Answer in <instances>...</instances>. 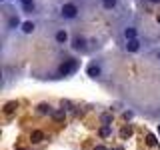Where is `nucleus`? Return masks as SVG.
<instances>
[{
    "mask_svg": "<svg viewBox=\"0 0 160 150\" xmlns=\"http://www.w3.org/2000/svg\"><path fill=\"white\" fill-rule=\"evenodd\" d=\"M58 14H60V18H62V20H76L80 16L78 2H64L62 6H60Z\"/></svg>",
    "mask_w": 160,
    "mask_h": 150,
    "instance_id": "obj_1",
    "label": "nucleus"
},
{
    "mask_svg": "<svg viewBox=\"0 0 160 150\" xmlns=\"http://www.w3.org/2000/svg\"><path fill=\"white\" fill-rule=\"evenodd\" d=\"M78 70V60L76 58H64L62 62H60L58 66V76H70V74H74Z\"/></svg>",
    "mask_w": 160,
    "mask_h": 150,
    "instance_id": "obj_2",
    "label": "nucleus"
},
{
    "mask_svg": "<svg viewBox=\"0 0 160 150\" xmlns=\"http://www.w3.org/2000/svg\"><path fill=\"white\" fill-rule=\"evenodd\" d=\"M70 48H72L74 52H80V54L88 52V40H86V36H82V34H76V36L70 40Z\"/></svg>",
    "mask_w": 160,
    "mask_h": 150,
    "instance_id": "obj_3",
    "label": "nucleus"
},
{
    "mask_svg": "<svg viewBox=\"0 0 160 150\" xmlns=\"http://www.w3.org/2000/svg\"><path fill=\"white\" fill-rule=\"evenodd\" d=\"M86 74L90 78H94V80L100 78V76H102V64H100L98 60H92V62L88 64V68H86Z\"/></svg>",
    "mask_w": 160,
    "mask_h": 150,
    "instance_id": "obj_4",
    "label": "nucleus"
},
{
    "mask_svg": "<svg viewBox=\"0 0 160 150\" xmlns=\"http://www.w3.org/2000/svg\"><path fill=\"white\" fill-rule=\"evenodd\" d=\"M68 40H70V36H68V30L66 28H58L56 32H54V42L60 44V46L68 44Z\"/></svg>",
    "mask_w": 160,
    "mask_h": 150,
    "instance_id": "obj_5",
    "label": "nucleus"
},
{
    "mask_svg": "<svg viewBox=\"0 0 160 150\" xmlns=\"http://www.w3.org/2000/svg\"><path fill=\"white\" fill-rule=\"evenodd\" d=\"M140 48H142V42H140V38H134V40H128V42H124V50L130 54H136L140 52Z\"/></svg>",
    "mask_w": 160,
    "mask_h": 150,
    "instance_id": "obj_6",
    "label": "nucleus"
},
{
    "mask_svg": "<svg viewBox=\"0 0 160 150\" xmlns=\"http://www.w3.org/2000/svg\"><path fill=\"white\" fill-rule=\"evenodd\" d=\"M122 36H124V40H134V38H138V28L136 26H124L122 28Z\"/></svg>",
    "mask_w": 160,
    "mask_h": 150,
    "instance_id": "obj_7",
    "label": "nucleus"
},
{
    "mask_svg": "<svg viewBox=\"0 0 160 150\" xmlns=\"http://www.w3.org/2000/svg\"><path fill=\"white\" fill-rule=\"evenodd\" d=\"M18 26H22L20 16H18V14H10V18H8V22H6V28L8 30H16Z\"/></svg>",
    "mask_w": 160,
    "mask_h": 150,
    "instance_id": "obj_8",
    "label": "nucleus"
},
{
    "mask_svg": "<svg viewBox=\"0 0 160 150\" xmlns=\"http://www.w3.org/2000/svg\"><path fill=\"white\" fill-rule=\"evenodd\" d=\"M24 34H34L36 32V22L34 20H26V22H22V26H20Z\"/></svg>",
    "mask_w": 160,
    "mask_h": 150,
    "instance_id": "obj_9",
    "label": "nucleus"
},
{
    "mask_svg": "<svg viewBox=\"0 0 160 150\" xmlns=\"http://www.w3.org/2000/svg\"><path fill=\"white\" fill-rule=\"evenodd\" d=\"M20 6H22V10L26 14H30V12L36 10V2H34V0H20Z\"/></svg>",
    "mask_w": 160,
    "mask_h": 150,
    "instance_id": "obj_10",
    "label": "nucleus"
},
{
    "mask_svg": "<svg viewBox=\"0 0 160 150\" xmlns=\"http://www.w3.org/2000/svg\"><path fill=\"white\" fill-rule=\"evenodd\" d=\"M52 112H54V110H52L50 104H46V102L38 104V114H52Z\"/></svg>",
    "mask_w": 160,
    "mask_h": 150,
    "instance_id": "obj_11",
    "label": "nucleus"
},
{
    "mask_svg": "<svg viewBox=\"0 0 160 150\" xmlns=\"http://www.w3.org/2000/svg\"><path fill=\"white\" fill-rule=\"evenodd\" d=\"M118 6V0H102V8L104 10H114Z\"/></svg>",
    "mask_w": 160,
    "mask_h": 150,
    "instance_id": "obj_12",
    "label": "nucleus"
},
{
    "mask_svg": "<svg viewBox=\"0 0 160 150\" xmlns=\"http://www.w3.org/2000/svg\"><path fill=\"white\" fill-rule=\"evenodd\" d=\"M42 138H44V134L40 130H34L32 132V142H42Z\"/></svg>",
    "mask_w": 160,
    "mask_h": 150,
    "instance_id": "obj_13",
    "label": "nucleus"
},
{
    "mask_svg": "<svg viewBox=\"0 0 160 150\" xmlns=\"http://www.w3.org/2000/svg\"><path fill=\"white\" fill-rule=\"evenodd\" d=\"M16 108H18V104H16V102H8V104H6V108H4V112H6V114H12Z\"/></svg>",
    "mask_w": 160,
    "mask_h": 150,
    "instance_id": "obj_14",
    "label": "nucleus"
},
{
    "mask_svg": "<svg viewBox=\"0 0 160 150\" xmlns=\"http://www.w3.org/2000/svg\"><path fill=\"white\" fill-rule=\"evenodd\" d=\"M108 134H110V126H108V124H104V126L100 128V136H108Z\"/></svg>",
    "mask_w": 160,
    "mask_h": 150,
    "instance_id": "obj_15",
    "label": "nucleus"
},
{
    "mask_svg": "<svg viewBox=\"0 0 160 150\" xmlns=\"http://www.w3.org/2000/svg\"><path fill=\"white\" fill-rule=\"evenodd\" d=\"M102 124H108V122H112V114H102Z\"/></svg>",
    "mask_w": 160,
    "mask_h": 150,
    "instance_id": "obj_16",
    "label": "nucleus"
},
{
    "mask_svg": "<svg viewBox=\"0 0 160 150\" xmlns=\"http://www.w3.org/2000/svg\"><path fill=\"white\" fill-rule=\"evenodd\" d=\"M64 116H66V112H64V110H58V112H54V118H56V120H62Z\"/></svg>",
    "mask_w": 160,
    "mask_h": 150,
    "instance_id": "obj_17",
    "label": "nucleus"
},
{
    "mask_svg": "<svg viewBox=\"0 0 160 150\" xmlns=\"http://www.w3.org/2000/svg\"><path fill=\"white\" fill-rule=\"evenodd\" d=\"M146 140H148V144H150V146H154V144H156V138H154L152 134H148V138H146Z\"/></svg>",
    "mask_w": 160,
    "mask_h": 150,
    "instance_id": "obj_18",
    "label": "nucleus"
},
{
    "mask_svg": "<svg viewBox=\"0 0 160 150\" xmlns=\"http://www.w3.org/2000/svg\"><path fill=\"white\" fill-rule=\"evenodd\" d=\"M150 4H160V0H148Z\"/></svg>",
    "mask_w": 160,
    "mask_h": 150,
    "instance_id": "obj_19",
    "label": "nucleus"
},
{
    "mask_svg": "<svg viewBox=\"0 0 160 150\" xmlns=\"http://www.w3.org/2000/svg\"><path fill=\"white\" fill-rule=\"evenodd\" d=\"M94 150H106V148H104V146H100V144H98V146L94 148Z\"/></svg>",
    "mask_w": 160,
    "mask_h": 150,
    "instance_id": "obj_20",
    "label": "nucleus"
},
{
    "mask_svg": "<svg viewBox=\"0 0 160 150\" xmlns=\"http://www.w3.org/2000/svg\"><path fill=\"white\" fill-rule=\"evenodd\" d=\"M158 136H160V124H158Z\"/></svg>",
    "mask_w": 160,
    "mask_h": 150,
    "instance_id": "obj_21",
    "label": "nucleus"
},
{
    "mask_svg": "<svg viewBox=\"0 0 160 150\" xmlns=\"http://www.w3.org/2000/svg\"><path fill=\"white\" fill-rule=\"evenodd\" d=\"M6 2H10V0H6Z\"/></svg>",
    "mask_w": 160,
    "mask_h": 150,
    "instance_id": "obj_22",
    "label": "nucleus"
}]
</instances>
